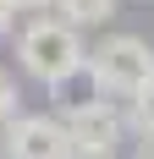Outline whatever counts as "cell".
<instances>
[{
    "label": "cell",
    "mask_w": 154,
    "mask_h": 159,
    "mask_svg": "<svg viewBox=\"0 0 154 159\" xmlns=\"http://www.w3.org/2000/svg\"><path fill=\"white\" fill-rule=\"evenodd\" d=\"M0 143H6V159H72L61 115H11L0 126Z\"/></svg>",
    "instance_id": "obj_4"
},
{
    "label": "cell",
    "mask_w": 154,
    "mask_h": 159,
    "mask_svg": "<svg viewBox=\"0 0 154 159\" xmlns=\"http://www.w3.org/2000/svg\"><path fill=\"white\" fill-rule=\"evenodd\" d=\"M50 6H61V16L72 28H105L116 16V0H50Z\"/></svg>",
    "instance_id": "obj_5"
},
{
    "label": "cell",
    "mask_w": 154,
    "mask_h": 159,
    "mask_svg": "<svg viewBox=\"0 0 154 159\" xmlns=\"http://www.w3.org/2000/svg\"><path fill=\"white\" fill-rule=\"evenodd\" d=\"M132 159H154V137H138V154Z\"/></svg>",
    "instance_id": "obj_9"
},
{
    "label": "cell",
    "mask_w": 154,
    "mask_h": 159,
    "mask_svg": "<svg viewBox=\"0 0 154 159\" xmlns=\"http://www.w3.org/2000/svg\"><path fill=\"white\" fill-rule=\"evenodd\" d=\"M0 159H6V143H0Z\"/></svg>",
    "instance_id": "obj_11"
},
{
    "label": "cell",
    "mask_w": 154,
    "mask_h": 159,
    "mask_svg": "<svg viewBox=\"0 0 154 159\" xmlns=\"http://www.w3.org/2000/svg\"><path fill=\"white\" fill-rule=\"evenodd\" d=\"M127 126L138 132V137H154V77L127 99Z\"/></svg>",
    "instance_id": "obj_6"
},
{
    "label": "cell",
    "mask_w": 154,
    "mask_h": 159,
    "mask_svg": "<svg viewBox=\"0 0 154 159\" xmlns=\"http://www.w3.org/2000/svg\"><path fill=\"white\" fill-rule=\"evenodd\" d=\"M17 28V0H0V39Z\"/></svg>",
    "instance_id": "obj_8"
},
{
    "label": "cell",
    "mask_w": 154,
    "mask_h": 159,
    "mask_svg": "<svg viewBox=\"0 0 154 159\" xmlns=\"http://www.w3.org/2000/svg\"><path fill=\"white\" fill-rule=\"evenodd\" d=\"M17 115V82H11V71H0V126Z\"/></svg>",
    "instance_id": "obj_7"
},
{
    "label": "cell",
    "mask_w": 154,
    "mask_h": 159,
    "mask_svg": "<svg viewBox=\"0 0 154 159\" xmlns=\"http://www.w3.org/2000/svg\"><path fill=\"white\" fill-rule=\"evenodd\" d=\"M61 126L72 137V154H116L127 126V110H116L110 99H88V104H77V110H61Z\"/></svg>",
    "instance_id": "obj_3"
},
{
    "label": "cell",
    "mask_w": 154,
    "mask_h": 159,
    "mask_svg": "<svg viewBox=\"0 0 154 159\" xmlns=\"http://www.w3.org/2000/svg\"><path fill=\"white\" fill-rule=\"evenodd\" d=\"M33 6H50V0H17V11H33Z\"/></svg>",
    "instance_id": "obj_10"
},
{
    "label": "cell",
    "mask_w": 154,
    "mask_h": 159,
    "mask_svg": "<svg viewBox=\"0 0 154 159\" xmlns=\"http://www.w3.org/2000/svg\"><path fill=\"white\" fill-rule=\"evenodd\" d=\"M17 61H22V71H28L33 82H61L66 71H77V66L88 61V44H83V28H72L66 16H33L28 28H22V39H17Z\"/></svg>",
    "instance_id": "obj_1"
},
{
    "label": "cell",
    "mask_w": 154,
    "mask_h": 159,
    "mask_svg": "<svg viewBox=\"0 0 154 159\" xmlns=\"http://www.w3.org/2000/svg\"><path fill=\"white\" fill-rule=\"evenodd\" d=\"M88 66L99 71L105 93H116V99H132L143 82L154 77V49L143 44L138 33H110L99 49H88Z\"/></svg>",
    "instance_id": "obj_2"
}]
</instances>
